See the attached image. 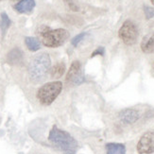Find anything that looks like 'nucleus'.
I'll list each match as a JSON object with an SVG mask.
<instances>
[{"label": "nucleus", "mask_w": 154, "mask_h": 154, "mask_svg": "<svg viewBox=\"0 0 154 154\" xmlns=\"http://www.w3.org/2000/svg\"><path fill=\"white\" fill-rule=\"evenodd\" d=\"M51 66V60L48 53L38 54L31 60L29 65V79L33 83H40L48 77Z\"/></svg>", "instance_id": "1"}, {"label": "nucleus", "mask_w": 154, "mask_h": 154, "mask_svg": "<svg viewBox=\"0 0 154 154\" xmlns=\"http://www.w3.org/2000/svg\"><path fill=\"white\" fill-rule=\"evenodd\" d=\"M66 80L67 82L74 85H79L83 82L84 77L82 72V64L79 61L72 63L67 74H66Z\"/></svg>", "instance_id": "7"}, {"label": "nucleus", "mask_w": 154, "mask_h": 154, "mask_svg": "<svg viewBox=\"0 0 154 154\" xmlns=\"http://www.w3.org/2000/svg\"><path fill=\"white\" fill-rule=\"evenodd\" d=\"M119 118L125 124H132L138 120L139 113L135 110L127 109L119 113Z\"/></svg>", "instance_id": "8"}, {"label": "nucleus", "mask_w": 154, "mask_h": 154, "mask_svg": "<svg viewBox=\"0 0 154 154\" xmlns=\"http://www.w3.org/2000/svg\"><path fill=\"white\" fill-rule=\"evenodd\" d=\"M150 1H151V3H152V4L154 5V0H150Z\"/></svg>", "instance_id": "19"}, {"label": "nucleus", "mask_w": 154, "mask_h": 154, "mask_svg": "<svg viewBox=\"0 0 154 154\" xmlns=\"http://www.w3.org/2000/svg\"><path fill=\"white\" fill-rule=\"evenodd\" d=\"M65 72V64L63 63H58L51 69V76L54 79L61 78Z\"/></svg>", "instance_id": "13"}, {"label": "nucleus", "mask_w": 154, "mask_h": 154, "mask_svg": "<svg viewBox=\"0 0 154 154\" xmlns=\"http://www.w3.org/2000/svg\"><path fill=\"white\" fill-rule=\"evenodd\" d=\"M7 59H8V62L11 64L19 63L23 59V53L19 48H14L9 53Z\"/></svg>", "instance_id": "12"}, {"label": "nucleus", "mask_w": 154, "mask_h": 154, "mask_svg": "<svg viewBox=\"0 0 154 154\" xmlns=\"http://www.w3.org/2000/svg\"><path fill=\"white\" fill-rule=\"evenodd\" d=\"M38 36L44 45L48 48H59L69 38V32L64 29H51L46 26H41L37 30Z\"/></svg>", "instance_id": "3"}, {"label": "nucleus", "mask_w": 154, "mask_h": 154, "mask_svg": "<svg viewBox=\"0 0 154 154\" xmlns=\"http://www.w3.org/2000/svg\"><path fill=\"white\" fill-rule=\"evenodd\" d=\"M35 7V0H21L14 5V10L19 13H29Z\"/></svg>", "instance_id": "9"}, {"label": "nucleus", "mask_w": 154, "mask_h": 154, "mask_svg": "<svg viewBox=\"0 0 154 154\" xmlns=\"http://www.w3.org/2000/svg\"><path fill=\"white\" fill-rule=\"evenodd\" d=\"M25 43L28 46V48L30 51H37L41 48V44H40V41L38 39L34 38V37H26L25 39Z\"/></svg>", "instance_id": "14"}, {"label": "nucleus", "mask_w": 154, "mask_h": 154, "mask_svg": "<svg viewBox=\"0 0 154 154\" xmlns=\"http://www.w3.org/2000/svg\"><path fill=\"white\" fill-rule=\"evenodd\" d=\"M63 89L61 82H51L40 87L37 92V98L42 105L48 106L58 97Z\"/></svg>", "instance_id": "4"}, {"label": "nucleus", "mask_w": 154, "mask_h": 154, "mask_svg": "<svg viewBox=\"0 0 154 154\" xmlns=\"http://www.w3.org/2000/svg\"><path fill=\"white\" fill-rule=\"evenodd\" d=\"M139 154H151L154 152V132H146L137 144Z\"/></svg>", "instance_id": "6"}, {"label": "nucleus", "mask_w": 154, "mask_h": 154, "mask_svg": "<svg viewBox=\"0 0 154 154\" xmlns=\"http://www.w3.org/2000/svg\"><path fill=\"white\" fill-rule=\"evenodd\" d=\"M11 24V19L9 18L8 14L6 12H2L1 13V21H0V28H1L2 30V34L5 35L6 31L8 30V29L10 28V26Z\"/></svg>", "instance_id": "15"}, {"label": "nucleus", "mask_w": 154, "mask_h": 154, "mask_svg": "<svg viewBox=\"0 0 154 154\" xmlns=\"http://www.w3.org/2000/svg\"><path fill=\"white\" fill-rule=\"evenodd\" d=\"M97 55H100V56L104 55V48H97L95 51L93 52L92 57H95V56H97Z\"/></svg>", "instance_id": "18"}, {"label": "nucleus", "mask_w": 154, "mask_h": 154, "mask_svg": "<svg viewBox=\"0 0 154 154\" xmlns=\"http://www.w3.org/2000/svg\"><path fill=\"white\" fill-rule=\"evenodd\" d=\"M107 154H126V146L119 143H109L106 145Z\"/></svg>", "instance_id": "11"}, {"label": "nucleus", "mask_w": 154, "mask_h": 154, "mask_svg": "<svg viewBox=\"0 0 154 154\" xmlns=\"http://www.w3.org/2000/svg\"><path fill=\"white\" fill-rule=\"evenodd\" d=\"M119 38L125 45H134L138 38V29L135 24L131 20H127L121 26L118 31Z\"/></svg>", "instance_id": "5"}, {"label": "nucleus", "mask_w": 154, "mask_h": 154, "mask_svg": "<svg viewBox=\"0 0 154 154\" xmlns=\"http://www.w3.org/2000/svg\"><path fill=\"white\" fill-rule=\"evenodd\" d=\"M141 49L145 53L154 52V35H146L141 42Z\"/></svg>", "instance_id": "10"}, {"label": "nucleus", "mask_w": 154, "mask_h": 154, "mask_svg": "<svg viewBox=\"0 0 154 154\" xmlns=\"http://www.w3.org/2000/svg\"><path fill=\"white\" fill-rule=\"evenodd\" d=\"M87 35V33L86 32H82V33H80V34H78L77 36H75L74 38L72 39V42L71 44L74 45V46H77L79 45V43H80L83 40V38Z\"/></svg>", "instance_id": "16"}, {"label": "nucleus", "mask_w": 154, "mask_h": 154, "mask_svg": "<svg viewBox=\"0 0 154 154\" xmlns=\"http://www.w3.org/2000/svg\"><path fill=\"white\" fill-rule=\"evenodd\" d=\"M11 1H16V0H11Z\"/></svg>", "instance_id": "20"}, {"label": "nucleus", "mask_w": 154, "mask_h": 154, "mask_svg": "<svg viewBox=\"0 0 154 154\" xmlns=\"http://www.w3.org/2000/svg\"><path fill=\"white\" fill-rule=\"evenodd\" d=\"M144 12L146 19H150L154 16V9L149 6H145L144 7Z\"/></svg>", "instance_id": "17"}, {"label": "nucleus", "mask_w": 154, "mask_h": 154, "mask_svg": "<svg viewBox=\"0 0 154 154\" xmlns=\"http://www.w3.org/2000/svg\"><path fill=\"white\" fill-rule=\"evenodd\" d=\"M48 140L64 154H75L78 149V142L68 132L60 130L56 126L51 129Z\"/></svg>", "instance_id": "2"}]
</instances>
